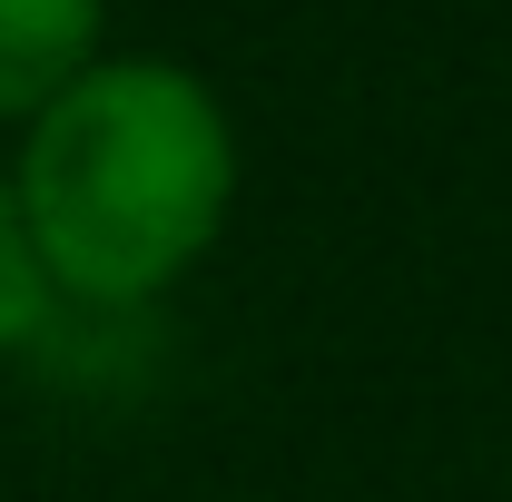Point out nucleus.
<instances>
[{"label": "nucleus", "instance_id": "f257e3e1", "mask_svg": "<svg viewBox=\"0 0 512 502\" xmlns=\"http://www.w3.org/2000/svg\"><path fill=\"white\" fill-rule=\"evenodd\" d=\"M0 158L50 296L138 315L178 296L237 227L247 148L217 79L168 50H99Z\"/></svg>", "mask_w": 512, "mask_h": 502}, {"label": "nucleus", "instance_id": "f03ea898", "mask_svg": "<svg viewBox=\"0 0 512 502\" xmlns=\"http://www.w3.org/2000/svg\"><path fill=\"white\" fill-rule=\"evenodd\" d=\"M109 50V0H0V128H30Z\"/></svg>", "mask_w": 512, "mask_h": 502}, {"label": "nucleus", "instance_id": "7ed1b4c3", "mask_svg": "<svg viewBox=\"0 0 512 502\" xmlns=\"http://www.w3.org/2000/svg\"><path fill=\"white\" fill-rule=\"evenodd\" d=\"M50 315H60V296H50L40 256H30V237H20V207H10V178H0V365L30 355V345L50 335Z\"/></svg>", "mask_w": 512, "mask_h": 502}]
</instances>
